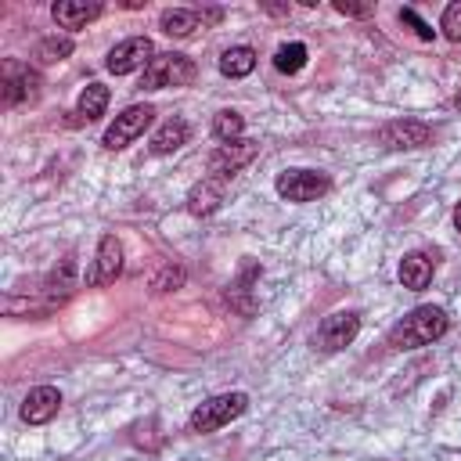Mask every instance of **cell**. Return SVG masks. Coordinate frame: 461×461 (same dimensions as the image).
<instances>
[{"label":"cell","mask_w":461,"mask_h":461,"mask_svg":"<svg viewBox=\"0 0 461 461\" xmlns=\"http://www.w3.org/2000/svg\"><path fill=\"white\" fill-rule=\"evenodd\" d=\"M72 40L68 36H43L40 43H36V50H32V58L40 61V65H58V61H65L68 54H72Z\"/></svg>","instance_id":"cell-21"},{"label":"cell","mask_w":461,"mask_h":461,"mask_svg":"<svg viewBox=\"0 0 461 461\" xmlns=\"http://www.w3.org/2000/svg\"><path fill=\"white\" fill-rule=\"evenodd\" d=\"M151 58H155V43H151L148 36H130V40H122V43H115V47L108 50L104 68H108L112 76H130V72H137V68H148Z\"/></svg>","instance_id":"cell-8"},{"label":"cell","mask_w":461,"mask_h":461,"mask_svg":"<svg viewBox=\"0 0 461 461\" xmlns=\"http://www.w3.org/2000/svg\"><path fill=\"white\" fill-rule=\"evenodd\" d=\"M151 119H155V108H151V104H130V108H122V112L115 115V122L104 130L101 144H104L108 151H119V148H126L130 140H137V137L151 126Z\"/></svg>","instance_id":"cell-7"},{"label":"cell","mask_w":461,"mask_h":461,"mask_svg":"<svg viewBox=\"0 0 461 461\" xmlns=\"http://www.w3.org/2000/svg\"><path fill=\"white\" fill-rule=\"evenodd\" d=\"M241 130H245V119H241V112H234V108H223V112H216V115H212V137H216L220 144L241 140Z\"/></svg>","instance_id":"cell-22"},{"label":"cell","mask_w":461,"mask_h":461,"mask_svg":"<svg viewBox=\"0 0 461 461\" xmlns=\"http://www.w3.org/2000/svg\"><path fill=\"white\" fill-rule=\"evenodd\" d=\"M108 86L104 83H86L83 86V94H79V101H76V115H79V122H94V119H101L104 115V108H108Z\"/></svg>","instance_id":"cell-19"},{"label":"cell","mask_w":461,"mask_h":461,"mask_svg":"<svg viewBox=\"0 0 461 461\" xmlns=\"http://www.w3.org/2000/svg\"><path fill=\"white\" fill-rule=\"evenodd\" d=\"M122 274V241L115 234H104L97 241V252H94V263L86 270V285L90 288H101V285H112L115 277Z\"/></svg>","instance_id":"cell-10"},{"label":"cell","mask_w":461,"mask_h":461,"mask_svg":"<svg viewBox=\"0 0 461 461\" xmlns=\"http://www.w3.org/2000/svg\"><path fill=\"white\" fill-rule=\"evenodd\" d=\"M274 191L285 198V202H317L321 194L331 191V176L321 173V169H285L277 173L274 180Z\"/></svg>","instance_id":"cell-5"},{"label":"cell","mask_w":461,"mask_h":461,"mask_svg":"<svg viewBox=\"0 0 461 461\" xmlns=\"http://www.w3.org/2000/svg\"><path fill=\"white\" fill-rule=\"evenodd\" d=\"M198 68L187 54H176V50H166V54H155L148 61V68L140 72V90H166V86H187L194 83Z\"/></svg>","instance_id":"cell-2"},{"label":"cell","mask_w":461,"mask_h":461,"mask_svg":"<svg viewBox=\"0 0 461 461\" xmlns=\"http://www.w3.org/2000/svg\"><path fill=\"white\" fill-rule=\"evenodd\" d=\"M335 11L346 18H367L375 11V4H349V0H335Z\"/></svg>","instance_id":"cell-27"},{"label":"cell","mask_w":461,"mask_h":461,"mask_svg":"<svg viewBox=\"0 0 461 461\" xmlns=\"http://www.w3.org/2000/svg\"><path fill=\"white\" fill-rule=\"evenodd\" d=\"M187 137H191V126L184 119H166L151 137V155H173L176 148L187 144Z\"/></svg>","instance_id":"cell-17"},{"label":"cell","mask_w":461,"mask_h":461,"mask_svg":"<svg viewBox=\"0 0 461 461\" xmlns=\"http://www.w3.org/2000/svg\"><path fill=\"white\" fill-rule=\"evenodd\" d=\"M256 68V50L252 47H227L223 54H220V72L227 76V79H241V76H249Z\"/></svg>","instance_id":"cell-20"},{"label":"cell","mask_w":461,"mask_h":461,"mask_svg":"<svg viewBox=\"0 0 461 461\" xmlns=\"http://www.w3.org/2000/svg\"><path fill=\"white\" fill-rule=\"evenodd\" d=\"M184 281V270L180 267H166L158 277H155V292H169V288H176Z\"/></svg>","instance_id":"cell-26"},{"label":"cell","mask_w":461,"mask_h":461,"mask_svg":"<svg viewBox=\"0 0 461 461\" xmlns=\"http://www.w3.org/2000/svg\"><path fill=\"white\" fill-rule=\"evenodd\" d=\"M249 411V396L245 393H220V396H209L205 403H198L187 418L191 432H216L223 425H230L234 418H241Z\"/></svg>","instance_id":"cell-3"},{"label":"cell","mask_w":461,"mask_h":461,"mask_svg":"<svg viewBox=\"0 0 461 461\" xmlns=\"http://www.w3.org/2000/svg\"><path fill=\"white\" fill-rule=\"evenodd\" d=\"M357 331H360V313L357 310L328 313L313 331V349L317 353H339L357 339Z\"/></svg>","instance_id":"cell-6"},{"label":"cell","mask_w":461,"mask_h":461,"mask_svg":"<svg viewBox=\"0 0 461 461\" xmlns=\"http://www.w3.org/2000/svg\"><path fill=\"white\" fill-rule=\"evenodd\" d=\"M223 194H227V180H220V176H202V180L187 191V212H191V216H209V212L220 209Z\"/></svg>","instance_id":"cell-15"},{"label":"cell","mask_w":461,"mask_h":461,"mask_svg":"<svg viewBox=\"0 0 461 461\" xmlns=\"http://www.w3.org/2000/svg\"><path fill=\"white\" fill-rule=\"evenodd\" d=\"M50 18L61 25V29H83L90 25L94 18H101V4H86V0H58L50 7Z\"/></svg>","instance_id":"cell-16"},{"label":"cell","mask_w":461,"mask_h":461,"mask_svg":"<svg viewBox=\"0 0 461 461\" xmlns=\"http://www.w3.org/2000/svg\"><path fill=\"white\" fill-rule=\"evenodd\" d=\"M454 227H457V234H461V202L454 205Z\"/></svg>","instance_id":"cell-29"},{"label":"cell","mask_w":461,"mask_h":461,"mask_svg":"<svg viewBox=\"0 0 461 461\" xmlns=\"http://www.w3.org/2000/svg\"><path fill=\"white\" fill-rule=\"evenodd\" d=\"M267 14H288V7H277V4H263Z\"/></svg>","instance_id":"cell-28"},{"label":"cell","mask_w":461,"mask_h":461,"mask_svg":"<svg viewBox=\"0 0 461 461\" xmlns=\"http://www.w3.org/2000/svg\"><path fill=\"white\" fill-rule=\"evenodd\" d=\"M40 72L18 58H7L0 65V90H4V104L14 108V104H25V101H36L40 97Z\"/></svg>","instance_id":"cell-4"},{"label":"cell","mask_w":461,"mask_h":461,"mask_svg":"<svg viewBox=\"0 0 461 461\" xmlns=\"http://www.w3.org/2000/svg\"><path fill=\"white\" fill-rule=\"evenodd\" d=\"M454 104H457V112H461V94H457V97H454Z\"/></svg>","instance_id":"cell-30"},{"label":"cell","mask_w":461,"mask_h":461,"mask_svg":"<svg viewBox=\"0 0 461 461\" xmlns=\"http://www.w3.org/2000/svg\"><path fill=\"white\" fill-rule=\"evenodd\" d=\"M306 58H310L306 43H281V47L274 50V68L285 72V76H295V72L306 65Z\"/></svg>","instance_id":"cell-23"},{"label":"cell","mask_w":461,"mask_h":461,"mask_svg":"<svg viewBox=\"0 0 461 461\" xmlns=\"http://www.w3.org/2000/svg\"><path fill=\"white\" fill-rule=\"evenodd\" d=\"M198 25H202V14L191 11V7H173V11H162V14H158V29H162L166 36H176V40L191 36Z\"/></svg>","instance_id":"cell-18"},{"label":"cell","mask_w":461,"mask_h":461,"mask_svg":"<svg viewBox=\"0 0 461 461\" xmlns=\"http://www.w3.org/2000/svg\"><path fill=\"white\" fill-rule=\"evenodd\" d=\"M61 411V393L54 385H36L22 400V421L25 425H47Z\"/></svg>","instance_id":"cell-12"},{"label":"cell","mask_w":461,"mask_h":461,"mask_svg":"<svg viewBox=\"0 0 461 461\" xmlns=\"http://www.w3.org/2000/svg\"><path fill=\"white\" fill-rule=\"evenodd\" d=\"M259 263H252V259H245L241 263V270H238V277L227 285V303L238 310V313H245V317H252L256 313V299H252V285L259 281Z\"/></svg>","instance_id":"cell-14"},{"label":"cell","mask_w":461,"mask_h":461,"mask_svg":"<svg viewBox=\"0 0 461 461\" xmlns=\"http://www.w3.org/2000/svg\"><path fill=\"white\" fill-rule=\"evenodd\" d=\"M429 140H432V126H425L418 119H396V122H385L378 130V144L393 148V151H400V148H425Z\"/></svg>","instance_id":"cell-11"},{"label":"cell","mask_w":461,"mask_h":461,"mask_svg":"<svg viewBox=\"0 0 461 461\" xmlns=\"http://www.w3.org/2000/svg\"><path fill=\"white\" fill-rule=\"evenodd\" d=\"M450 331V317L443 306H414L403 321H396L389 328V346L393 349H421V346H432L436 339H443Z\"/></svg>","instance_id":"cell-1"},{"label":"cell","mask_w":461,"mask_h":461,"mask_svg":"<svg viewBox=\"0 0 461 461\" xmlns=\"http://www.w3.org/2000/svg\"><path fill=\"white\" fill-rule=\"evenodd\" d=\"M432 274H436V252L414 249V252H407V256L400 259V285H403L407 292H421V288H429Z\"/></svg>","instance_id":"cell-13"},{"label":"cell","mask_w":461,"mask_h":461,"mask_svg":"<svg viewBox=\"0 0 461 461\" xmlns=\"http://www.w3.org/2000/svg\"><path fill=\"white\" fill-rule=\"evenodd\" d=\"M439 29H443V36H447L450 43H461V4H450V7L443 11Z\"/></svg>","instance_id":"cell-24"},{"label":"cell","mask_w":461,"mask_h":461,"mask_svg":"<svg viewBox=\"0 0 461 461\" xmlns=\"http://www.w3.org/2000/svg\"><path fill=\"white\" fill-rule=\"evenodd\" d=\"M400 22H403V25H411L418 40H432V36H436V29H432L425 18H418V11H414V7H400Z\"/></svg>","instance_id":"cell-25"},{"label":"cell","mask_w":461,"mask_h":461,"mask_svg":"<svg viewBox=\"0 0 461 461\" xmlns=\"http://www.w3.org/2000/svg\"><path fill=\"white\" fill-rule=\"evenodd\" d=\"M259 155V144L256 140H249V137H241V140H230V144H220L212 155H209V162H205V169H209V176H220V180H230L238 169H245L252 158Z\"/></svg>","instance_id":"cell-9"}]
</instances>
